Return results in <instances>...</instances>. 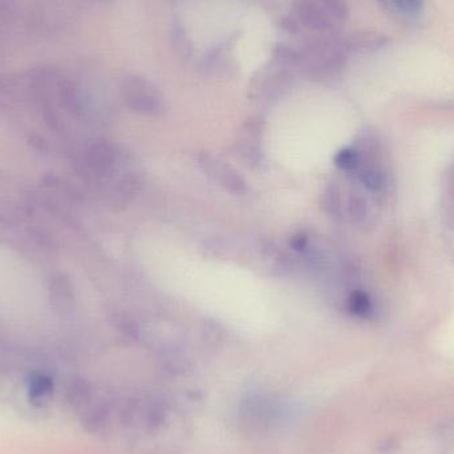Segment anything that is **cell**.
Returning <instances> with one entry per match:
<instances>
[{"label": "cell", "instance_id": "obj_1", "mask_svg": "<svg viewBox=\"0 0 454 454\" xmlns=\"http://www.w3.org/2000/svg\"><path fill=\"white\" fill-rule=\"evenodd\" d=\"M119 92L125 106L136 114L156 117L167 109L164 95L144 77L124 74L119 82Z\"/></svg>", "mask_w": 454, "mask_h": 454}, {"label": "cell", "instance_id": "obj_2", "mask_svg": "<svg viewBox=\"0 0 454 454\" xmlns=\"http://www.w3.org/2000/svg\"><path fill=\"white\" fill-rule=\"evenodd\" d=\"M356 152V167L352 176L370 192H381L387 186L386 167L383 164L380 146L373 137H363L354 146Z\"/></svg>", "mask_w": 454, "mask_h": 454}, {"label": "cell", "instance_id": "obj_3", "mask_svg": "<svg viewBox=\"0 0 454 454\" xmlns=\"http://www.w3.org/2000/svg\"><path fill=\"white\" fill-rule=\"evenodd\" d=\"M197 162L204 173H207L215 183L220 184V186L229 193L234 196H243L247 193L248 186L245 178L223 160L209 153H201L197 157Z\"/></svg>", "mask_w": 454, "mask_h": 454}, {"label": "cell", "instance_id": "obj_4", "mask_svg": "<svg viewBox=\"0 0 454 454\" xmlns=\"http://www.w3.org/2000/svg\"><path fill=\"white\" fill-rule=\"evenodd\" d=\"M262 122L258 119H251L243 125L239 137L235 143L237 157L248 167H259L263 160L262 151Z\"/></svg>", "mask_w": 454, "mask_h": 454}, {"label": "cell", "instance_id": "obj_5", "mask_svg": "<svg viewBox=\"0 0 454 454\" xmlns=\"http://www.w3.org/2000/svg\"><path fill=\"white\" fill-rule=\"evenodd\" d=\"M296 23L315 32L335 31L338 21L317 2V0H298L295 4Z\"/></svg>", "mask_w": 454, "mask_h": 454}, {"label": "cell", "instance_id": "obj_6", "mask_svg": "<svg viewBox=\"0 0 454 454\" xmlns=\"http://www.w3.org/2000/svg\"><path fill=\"white\" fill-rule=\"evenodd\" d=\"M116 152L106 143H96L87 151V164L96 175H106L116 165Z\"/></svg>", "mask_w": 454, "mask_h": 454}, {"label": "cell", "instance_id": "obj_7", "mask_svg": "<svg viewBox=\"0 0 454 454\" xmlns=\"http://www.w3.org/2000/svg\"><path fill=\"white\" fill-rule=\"evenodd\" d=\"M51 299L53 306L59 311H69L74 306V287L66 275H58L51 282Z\"/></svg>", "mask_w": 454, "mask_h": 454}, {"label": "cell", "instance_id": "obj_8", "mask_svg": "<svg viewBox=\"0 0 454 454\" xmlns=\"http://www.w3.org/2000/svg\"><path fill=\"white\" fill-rule=\"evenodd\" d=\"M53 381L50 376L37 373L29 379L28 395L34 403H44L52 395Z\"/></svg>", "mask_w": 454, "mask_h": 454}, {"label": "cell", "instance_id": "obj_9", "mask_svg": "<svg viewBox=\"0 0 454 454\" xmlns=\"http://www.w3.org/2000/svg\"><path fill=\"white\" fill-rule=\"evenodd\" d=\"M348 309L352 315L367 319L373 314V301L365 291L356 290L349 295Z\"/></svg>", "mask_w": 454, "mask_h": 454}, {"label": "cell", "instance_id": "obj_10", "mask_svg": "<svg viewBox=\"0 0 454 454\" xmlns=\"http://www.w3.org/2000/svg\"><path fill=\"white\" fill-rule=\"evenodd\" d=\"M323 209L325 210L327 215L333 217H338L341 215V194L336 186H330L325 189L322 197Z\"/></svg>", "mask_w": 454, "mask_h": 454}, {"label": "cell", "instance_id": "obj_11", "mask_svg": "<svg viewBox=\"0 0 454 454\" xmlns=\"http://www.w3.org/2000/svg\"><path fill=\"white\" fill-rule=\"evenodd\" d=\"M339 24L343 23L348 15L346 0H317Z\"/></svg>", "mask_w": 454, "mask_h": 454}, {"label": "cell", "instance_id": "obj_12", "mask_svg": "<svg viewBox=\"0 0 454 454\" xmlns=\"http://www.w3.org/2000/svg\"><path fill=\"white\" fill-rule=\"evenodd\" d=\"M335 164L336 167L340 168L344 172L352 175V172L355 170V167H356V152H355L354 146L339 152L335 157Z\"/></svg>", "mask_w": 454, "mask_h": 454}, {"label": "cell", "instance_id": "obj_13", "mask_svg": "<svg viewBox=\"0 0 454 454\" xmlns=\"http://www.w3.org/2000/svg\"><path fill=\"white\" fill-rule=\"evenodd\" d=\"M395 7L405 15H415L423 8L424 0H392Z\"/></svg>", "mask_w": 454, "mask_h": 454}, {"label": "cell", "instance_id": "obj_14", "mask_svg": "<svg viewBox=\"0 0 454 454\" xmlns=\"http://www.w3.org/2000/svg\"><path fill=\"white\" fill-rule=\"evenodd\" d=\"M185 32L180 27H175V44L177 48L178 53H183L184 56L191 55V43L186 39Z\"/></svg>", "mask_w": 454, "mask_h": 454}, {"label": "cell", "instance_id": "obj_15", "mask_svg": "<svg viewBox=\"0 0 454 454\" xmlns=\"http://www.w3.org/2000/svg\"><path fill=\"white\" fill-rule=\"evenodd\" d=\"M290 245L293 246L294 250L304 251L309 246V239L304 234H296L295 237L291 238Z\"/></svg>", "mask_w": 454, "mask_h": 454}, {"label": "cell", "instance_id": "obj_16", "mask_svg": "<svg viewBox=\"0 0 454 454\" xmlns=\"http://www.w3.org/2000/svg\"><path fill=\"white\" fill-rule=\"evenodd\" d=\"M98 2H104V3H106V2H111V0H98Z\"/></svg>", "mask_w": 454, "mask_h": 454}]
</instances>
